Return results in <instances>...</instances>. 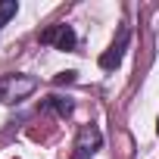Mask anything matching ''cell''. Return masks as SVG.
<instances>
[{
	"label": "cell",
	"mask_w": 159,
	"mask_h": 159,
	"mask_svg": "<svg viewBox=\"0 0 159 159\" xmlns=\"http://www.w3.org/2000/svg\"><path fill=\"white\" fill-rule=\"evenodd\" d=\"M38 91V78L34 75H25V72H10L0 78V103L3 106H13V103H22L25 97H31Z\"/></svg>",
	"instance_id": "cell-1"
},
{
	"label": "cell",
	"mask_w": 159,
	"mask_h": 159,
	"mask_svg": "<svg viewBox=\"0 0 159 159\" xmlns=\"http://www.w3.org/2000/svg\"><path fill=\"white\" fill-rule=\"evenodd\" d=\"M100 143H103V134H100V128L97 125H81L78 128V137H75V153H72V159H91L97 150H100Z\"/></svg>",
	"instance_id": "cell-2"
},
{
	"label": "cell",
	"mask_w": 159,
	"mask_h": 159,
	"mask_svg": "<svg viewBox=\"0 0 159 159\" xmlns=\"http://www.w3.org/2000/svg\"><path fill=\"white\" fill-rule=\"evenodd\" d=\"M38 38H41V44H47V47H56V50H75V47H78L75 28H72V25H66V22L44 28Z\"/></svg>",
	"instance_id": "cell-3"
},
{
	"label": "cell",
	"mask_w": 159,
	"mask_h": 159,
	"mask_svg": "<svg viewBox=\"0 0 159 159\" xmlns=\"http://www.w3.org/2000/svg\"><path fill=\"white\" fill-rule=\"evenodd\" d=\"M125 47H128V31L122 28V31H119V38L109 44V50L100 56V69H106V72L119 69V62H122V56H125Z\"/></svg>",
	"instance_id": "cell-4"
},
{
	"label": "cell",
	"mask_w": 159,
	"mask_h": 159,
	"mask_svg": "<svg viewBox=\"0 0 159 159\" xmlns=\"http://www.w3.org/2000/svg\"><path fill=\"white\" fill-rule=\"evenodd\" d=\"M44 106H50V109H56L59 116H72V109H75V103H72L69 97H66V100H62V97H50V100H47Z\"/></svg>",
	"instance_id": "cell-5"
},
{
	"label": "cell",
	"mask_w": 159,
	"mask_h": 159,
	"mask_svg": "<svg viewBox=\"0 0 159 159\" xmlns=\"http://www.w3.org/2000/svg\"><path fill=\"white\" fill-rule=\"evenodd\" d=\"M16 13H19V3H16V0H0V28H3Z\"/></svg>",
	"instance_id": "cell-6"
},
{
	"label": "cell",
	"mask_w": 159,
	"mask_h": 159,
	"mask_svg": "<svg viewBox=\"0 0 159 159\" xmlns=\"http://www.w3.org/2000/svg\"><path fill=\"white\" fill-rule=\"evenodd\" d=\"M156 134H159V122H156Z\"/></svg>",
	"instance_id": "cell-7"
}]
</instances>
